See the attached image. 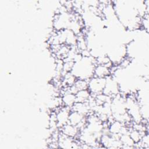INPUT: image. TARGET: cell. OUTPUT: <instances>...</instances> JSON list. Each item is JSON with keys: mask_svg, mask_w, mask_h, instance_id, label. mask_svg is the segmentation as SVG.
I'll use <instances>...</instances> for the list:
<instances>
[{"mask_svg": "<svg viewBox=\"0 0 149 149\" xmlns=\"http://www.w3.org/2000/svg\"><path fill=\"white\" fill-rule=\"evenodd\" d=\"M106 83V78L93 76L88 80V90L93 96L102 93Z\"/></svg>", "mask_w": 149, "mask_h": 149, "instance_id": "1", "label": "cell"}, {"mask_svg": "<svg viewBox=\"0 0 149 149\" xmlns=\"http://www.w3.org/2000/svg\"><path fill=\"white\" fill-rule=\"evenodd\" d=\"M68 123L76 126L80 130H81L86 126V116L78 112L71 110L69 116Z\"/></svg>", "mask_w": 149, "mask_h": 149, "instance_id": "2", "label": "cell"}, {"mask_svg": "<svg viewBox=\"0 0 149 149\" xmlns=\"http://www.w3.org/2000/svg\"><path fill=\"white\" fill-rule=\"evenodd\" d=\"M71 111V108L65 106H62L55 111L57 126L59 129L65 125L67 124L69 121V116Z\"/></svg>", "mask_w": 149, "mask_h": 149, "instance_id": "3", "label": "cell"}, {"mask_svg": "<svg viewBox=\"0 0 149 149\" xmlns=\"http://www.w3.org/2000/svg\"><path fill=\"white\" fill-rule=\"evenodd\" d=\"M102 93L112 98L119 94V87L117 81L110 76L107 77L105 86Z\"/></svg>", "mask_w": 149, "mask_h": 149, "instance_id": "4", "label": "cell"}, {"mask_svg": "<svg viewBox=\"0 0 149 149\" xmlns=\"http://www.w3.org/2000/svg\"><path fill=\"white\" fill-rule=\"evenodd\" d=\"M61 132L65 136L72 139L77 137L80 133V129L74 125L68 123L60 128Z\"/></svg>", "mask_w": 149, "mask_h": 149, "instance_id": "5", "label": "cell"}, {"mask_svg": "<svg viewBox=\"0 0 149 149\" xmlns=\"http://www.w3.org/2000/svg\"><path fill=\"white\" fill-rule=\"evenodd\" d=\"M111 74V68L104 65H95L93 71V76L107 78Z\"/></svg>", "mask_w": 149, "mask_h": 149, "instance_id": "6", "label": "cell"}, {"mask_svg": "<svg viewBox=\"0 0 149 149\" xmlns=\"http://www.w3.org/2000/svg\"><path fill=\"white\" fill-rule=\"evenodd\" d=\"M61 100L63 106L69 107L70 108H71L73 105L76 102L75 94L67 91L66 87H65V90L62 94Z\"/></svg>", "mask_w": 149, "mask_h": 149, "instance_id": "7", "label": "cell"}, {"mask_svg": "<svg viewBox=\"0 0 149 149\" xmlns=\"http://www.w3.org/2000/svg\"><path fill=\"white\" fill-rule=\"evenodd\" d=\"M71 110L78 112L86 116H87V115H88L90 113H91L90 108L87 102H76L71 108Z\"/></svg>", "mask_w": 149, "mask_h": 149, "instance_id": "8", "label": "cell"}, {"mask_svg": "<svg viewBox=\"0 0 149 149\" xmlns=\"http://www.w3.org/2000/svg\"><path fill=\"white\" fill-rule=\"evenodd\" d=\"M125 125L123 124L119 121L113 120L109 123L108 125V130L110 134L116 135L120 134L122 129Z\"/></svg>", "mask_w": 149, "mask_h": 149, "instance_id": "9", "label": "cell"}, {"mask_svg": "<svg viewBox=\"0 0 149 149\" xmlns=\"http://www.w3.org/2000/svg\"><path fill=\"white\" fill-rule=\"evenodd\" d=\"M64 30L66 36L65 44L70 47L76 46L77 41V35L69 29H66Z\"/></svg>", "mask_w": 149, "mask_h": 149, "instance_id": "10", "label": "cell"}, {"mask_svg": "<svg viewBox=\"0 0 149 149\" xmlns=\"http://www.w3.org/2000/svg\"><path fill=\"white\" fill-rule=\"evenodd\" d=\"M119 140L122 144V148H135V143L130 137L129 133L120 134Z\"/></svg>", "mask_w": 149, "mask_h": 149, "instance_id": "11", "label": "cell"}, {"mask_svg": "<svg viewBox=\"0 0 149 149\" xmlns=\"http://www.w3.org/2000/svg\"><path fill=\"white\" fill-rule=\"evenodd\" d=\"M76 102H87L88 100L91 97V94L88 89L81 90L78 91L75 94Z\"/></svg>", "mask_w": 149, "mask_h": 149, "instance_id": "12", "label": "cell"}, {"mask_svg": "<svg viewBox=\"0 0 149 149\" xmlns=\"http://www.w3.org/2000/svg\"><path fill=\"white\" fill-rule=\"evenodd\" d=\"M77 79V77L72 72H68L63 74L62 83L65 84V87H69L74 84Z\"/></svg>", "mask_w": 149, "mask_h": 149, "instance_id": "13", "label": "cell"}, {"mask_svg": "<svg viewBox=\"0 0 149 149\" xmlns=\"http://www.w3.org/2000/svg\"><path fill=\"white\" fill-rule=\"evenodd\" d=\"M129 134L135 144L138 143L141 140L142 137L144 136L141 132L133 128L132 126L129 128Z\"/></svg>", "mask_w": 149, "mask_h": 149, "instance_id": "14", "label": "cell"}, {"mask_svg": "<svg viewBox=\"0 0 149 149\" xmlns=\"http://www.w3.org/2000/svg\"><path fill=\"white\" fill-rule=\"evenodd\" d=\"M96 65H104L109 68H112V63L110 58L107 55H101L95 58Z\"/></svg>", "mask_w": 149, "mask_h": 149, "instance_id": "15", "label": "cell"}, {"mask_svg": "<svg viewBox=\"0 0 149 149\" xmlns=\"http://www.w3.org/2000/svg\"><path fill=\"white\" fill-rule=\"evenodd\" d=\"M64 60L63 63V74L72 72L75 64L74 61L73 60L69 59H65Z\"/></svg>", "mask_w": 149, "mask_h": 149, "instance_id": "16", "label": "cell"}, {"mask_svg": "<svg viewBox=\"0 0 149 149\" xmlns=\"http://www.w3.org/2000/svg\"><path fill=\"white\" fill-rule=\"evenodd\" d=\"M73 85L74 86L77 91L81 90L88 89V80L77 78Z\"/></svg>", "mask_w": 149, "mask_h": 149, "instance_id": "17", "label": "cell"}]
</instances>
